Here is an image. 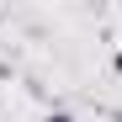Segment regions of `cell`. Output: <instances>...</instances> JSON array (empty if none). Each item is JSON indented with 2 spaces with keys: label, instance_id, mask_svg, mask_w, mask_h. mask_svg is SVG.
Masks as SVG:
<instances>
[{
  "label": "cell",
  "instance_id": "obj_1",
  "mask_svg": "<svg viewBox=\"0 0 122 122\" xmlns=\"http://www.w3.org/2000/svg\"><path fill=\"white\" fill-rule=\"evenodd\" d=\"M43 122H74V117H69V112H48Z\"/></svg>",
  "mask_w": 122,
  "mask_h": 122
}]
</instances>
